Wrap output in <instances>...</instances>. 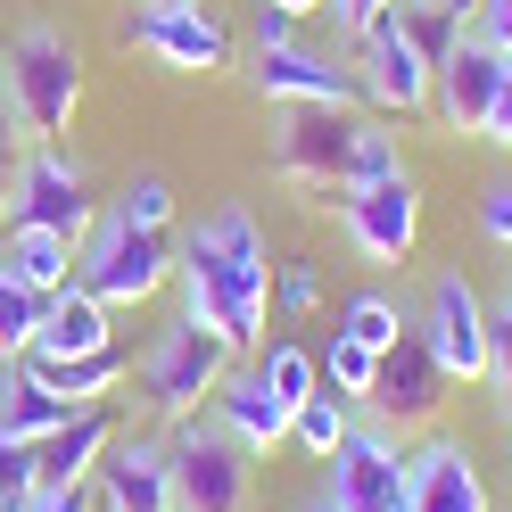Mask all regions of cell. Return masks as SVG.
<instances>
[{
    "label": "cell",
    "mask_w": 512,
    "mask_h": 512,
    "mask_svg": "<svg viewBox=\"0 0 512 512\" xmlns=\"http://www.w3.org/2000/svg\"><path fill=\"white\" fill-rule=\"evenodd\" d=\"M174 290H182V323L215 331L232 356H256L265 347V314H273V248L265 223H256L240 199L199 215L174 240Z\"/></svg>",
    "instance_id": "cell-1"
},
{
    "label": "cell",
    "mask_w": 512,
    "mask_h": 512,
    "mask_svg": "<svg viewBox=\"0 0 512 512\" xmlns=\"http://www.w3.org/2000/svg\"><path fill=\"white\" fill-rule=\"evenodd\" d=\"M273 166L290 182H306V190H356V182L397 174L405 149H397V133L380 116H356V108H281Z\"/></svg>",
    "instance_id": "cell-2"
},
{
    "label": "cell",
    "mask_w": 512,
    "mask_h": 512,
    "mask_svg": "<svg viewBox=\"0 0 512 512\" xmlns=\"http://www.w3.org/2000/svg\"><path fill=\"white\" fill-rule=\"evenodd\" d=\"M75 290H91L108 314L116 306H149L157 290H174V232H141V223H124L100 199L91 232L75 240Z\"/></svg>",
    "instance_id": "cell-3"
},
{
    "label": "cell",
    "mask_w": 512,
    "mask_h": 512,
    "mask_svg": "<svg viewBox=\"0 0 512 512\" xmlns=\"http://www.w3.org/2000/svg\"><path fill=\"white\" fill-rule=\"evenodd\" d=\"M0 91L17 100V124H25V141H58L75 124L83 108V50L58 34V25H17V42L9 58H0Z\"/></svg>",
    "instance_id": "cell-4"
},
{
    "label": "cell",
    "mask_w": 512,
    "mask_h": 512,
    "mask_svg": "<svg viewBox=\"0 0 512 512\" xmlns=\"http://www.w3.org/2000/svg\"><path fill=\"white\" fill-rule=\"evenodd\" d=\"M166 463H174V512H248L256 496V455L207 405L166 422Z\"/></svg>",
    "instance_id": "cell-5"
},
{
    "label": "cell",
    "mask_w": 512,
    "mask_h": 512,
    "mask_svg": "<svg viewBox=\"0 0 512 512\" xmlns=\"http://www.w3.org/2000/svg\"><path fill=\"white\" fill-rule=\"evenodd\" d=\"M100 199H91V166L67 157L58 141H25L17 174H9V199H0V232H58V240H83Z\"/></svg>",
    "instance_id": "cell-6"
},
{
    "label": "cell",
    "mask_w": 512,
    "mask_h": 512,
    "mask_svg": "<svg viewBox=\"0 0 512 512\" xmlns=\"http://www.w3.org/2000/svg\"><path fill=\"white\" fill-rule=\"evenodd\" d=\"M116 34L141 58H157L166 75H223V67H240L232 25H223L207 0H141V9H124Z\"/></svg>",
    "instance_id": "cell-7"
},
{
    "label": "cell",
    "mask_w": 512,
    "mask_h": 512,
    "mask_svg": "<svg viewBox=\"0 0 512 512\" xmlns=\"http://www.w3.org/2000/svg\"><path fill=\"white\" fill-rule=\"evenodd\" d=\"M347 75H356V100H364V116H380V124H413V116H430V58L413 50V34L397 25V9L389 17H372L356 42H347Z\"/></svg>",
    "instance_id": "cell-8"
},
{
    "label": "cell",
    "mask_w": 512,
    "mask_h": 512,
    "mask_svg": "<svg viewBox=\"0 0 512 512\" xmlns=\"http://www.w3.org/2000/svg\"><path fill=\"white\" fill-rule=\"evenodd\" d=\"M331 207H339V240L364 265H405L422 248V182H413V166L356 182V190H331Z\"/></svg>",
    "instance_id": "cell-9"
},
{
    "label": "cell",
    "mask_w": 512,
    "mask_h": 512,
    "mask_svg": "<svg viewBox=\"0 0 512 512\" xmlns=\"http://www.w3.org/2000/svg\"><path fill=\"white\" fill-rule=\"evenodd\" d=\"M223 372H232V347L174 314V323L149 339V356H141V397L166 413V422H182V413H199L223 389Z\"/></svg>",
    "instance_id": "cell-10"
},
{
    "label": "cell",
    "mask_w": 512,
    "mask_h": 512,
    "mask_svg": "<svg viewBox=\"0 0 512 512\" xmlns=\"http://www.w3.org/2000/svg\"><path fill=\"white\" fill-rule=\"evenodd\" d=\"M323 496L339 512H405V430H389V422L364 413V422L331 446Z\"/></svg>",
    "instance_id": "cell-11"
},
{
    "label": "cell",
    "mask_w": 512,
    "mask_h": 512,
    "mask_svg": "<svg viewBox=\"0 0 512 512\" xmlns=\"http://www.w3.org/2000/svg\"><path fill=\"white\" fill-rule=\"evenodd\" d=\"M413 331H422L430 364L446 372V389H455V380H463V389L488 380V298L471 290V273H438L422 314H413Z\"/></svg>",
    "instance_id": "cell-12"
},
{
    "label": "cell",
    "mask_w": 512,
    "mask_h": 512,
    "mask_svg": "<svg viewBox=\"0 0 512 512\" xmlns=\"http://www.w3.org/2000/svg\"><path fill=\"white\" fill-rule=\"evenodd\" d=\"M240 75L256 100L273 108H356V75H347V50H314V42H273L248 50Z\"/></svg>",
    "instance_id": "cell-13"
},
{
    "label": "cell",
    "mask_w": 512,
    "mask_h": 512,
    "mask_svg": "<svg viewBox=\"0 0 512 512\" xmlns=\"http://www.w3.org/2000/svg\"><path fill=\"white\" fill-rule=\"evenodd\" d=\"M504 75H512V58H504V50H488L479 34H463L455 50L438 58V75H430V116H438L455 141H479V133H488L496 91H504Z\"/></svg>",
    "instance_id": "cell-14"
},
{
    "label": "cell",
    "mask_w": 512,
    "mask_h": 512,
    "mask_svg": "<svg viewBox=\"0 0 512 512\" xmlns=\"http://www.w3.org/2000/svg\"><path fill=\"white\" fill-rule=\"evenodd\" d=\"M91 504L100 512H174V463L157 430H116L100 471H91Z\"/></svg>",
    "instance_id": "cell-15"
},
{
    "label": "cell",
    "mask_w": 512,
    "mask_h": 512,
    "mask_svg": "<svg viewBox=\"0 0 512 512\" xmlns=\"http://www.w3.org/2000/svg\"><path fill=\"white\" fill-rule=\"evenodd\" d=\"M405 512H496L488 479H479L471 446L430 430L422 446H405Z\"/></svg>",
    "instance_id": "cell-16"
},
{
    "label": "cell",
    "mask_w": 512,
    "mask_h": 512,
    "mask_svg": "<svg viewBox=\"0 0 512 512\" xmlns=\"http://www.w3.org/2000/svg\"><path fill=\"white\" fill-rule=\"evenodd\" d=\"M438 405H446V372L430 364L422 331H405L389 356H380V380H372L364 413H372V422H389V430H430Z\"/></svg>",
    "instance_id": "cell-17"
},
{
    "label": "cell",
    "mask_w": 512,
    "mask_h": 512,
    "mask_svg": "<svg viewBox=\"0 0 512 512\" xmlns=\"http://www.w3.org/2000/svg\"><path fill=\"white\" fill-rule=\"evenodd\" d=\"M207 413L248 446L256 463H265L273 446H290V405L265 389V372H256V364H232V372H223V389L207 397Z\"/></svg>",
    "instance_id": "cell-18"
},
{
    "label": "cell",
    "mask_w": 512,
    "mask_h": 512,
    "mask_svg": "<svg viewBox=\"0 0 512 512\" xmlns=\"http://www.w3.org/2000/svg\"><path fill=\"white\" fill-rule=\"evenodd\" d=\"M108 438H116L108 405H75L67 422H58V430L34 446V455H42V479H50V488H91V471H100Z\"/></svg>",
    "instance_id": "cell-19"
},
{
    "label": "cell",
    "mask_w": 512,
    "mask_h": 512,
    "mask_svg": "<svg viewBox=\"0 0 512 512\" xmlns=\"http://www.w3.org/2000/svg\"><path fill=\"white\" fill-rule=\"evenodd\" d=\"M100 347H116V323H108V306L91 298V290H58L50 306H42V331H34V347L25 356H100Z\"/></svg>",
    "instance_id": "cell-20"
},
{
    "label": "cell",
    "mask_w": 512,
    "mask_h": 512,
    "mask_svg": "<svg viewBox=\"0 0 512 512\" xmlns=\"http://www.w3.org/2000/svg\"><path fill=\"white\" fill-rule=\"evenodd\" d=\"M42 380L58 405H100L108 389H124V347H100V356H17Z\"/></svg>",
    "instance_id": "cell-21"
},
{
    "label": "cell",
    "mask_w": 512,
    "mask_h": 512,
    "mask_svg": "<svg viewBox=\"0 0 512 512\" xmlns=\"http://www.w3.org/2000/svg\"><path fill=\"white\" fill-rule=\"evenodd\" d=\"M75 405H58L50 389L25 364H0V438H17V446H42L58 422H67Z\"/></svg>",
    "instance_id": "cell-22"
},
{
    "label": "cell",
    "mask_w": 512,
    "mask_h": 512,
    "mask_svg": "<svg viewBox=\"0 0 512 512\" xmlns=\"http://www.w3.org/2000/svg\"><path fill=\"white\" fill-rule=\"evenodd\" d=\"M0 256L17 265V281H34L42 298H58L75 281V240H58V232H0Z\"/></svg>",
    "instance_id": "cell-23"
},
{
    "label": "cell",
    "mask_w": 512,
    "mask_h": 512,
    "mask_svg": "<svg viewBox=\"0 0 512 512\" xmlns=\"http://www.w3.org/2000/svg\"><path fill=\"white\" fill-rule=\"evenodd\" d=\"M256 372H265V389L290 405V413H298L314 389H323V364H314L306 339H265V347H256Z\"/></svg>",
    "instance_id": "cell-24"
},
{
    "label": "cell",
    "mask_w": 512,
    "mask_h": 512,
    "mask_svg": "<svg viewBox=\"0 0 512 512\" xmlns=\"http://www.w3.org/2000/svg\"><path fill=\"white\" fill-rule=\"evenodd\" d=\"M339 331H347V339H364L372 356H389V347L413 331V314H405V298H389V290H356V298L339 306Z\"/></svg>",
    "instance_id": "cell-25"
},
{
    "label": "cell",
    "mask_w": 512,
    "mask_h": 512,
    "mask_svg": "<svg viewBox=\"0 0 512 512\" xmlns=\"http://www.w3.org/2000/svg\"><path fill=\"white\" fill-rule=\"evenodd\" d=\"M347 430H356V405H347L339 389H314V397L290 413V446H298V455H314V463H331V446H339Z\"/></svg>",
    "instance_id": "cell-26"
},
{
    "label": "cell",
    "mask_w": 512,
    "mask_h": 512,
    "mask_svg": "<svg viewBox=\"0 0 512 512\" xmlns=\"http://www.w3.org/2000/svg\"><path fill=\"white\" fill-rule=\"evenodd\" d=\"M42 290H34V281H17V265H9V256H0V356H25V347H34V331H42Z\"/></svg>",
    "instance_id": "cell-27"
},
{
    "label": "cell",
    "mask_w": 512,
    "mask_h": 512,
    "mask_svg": "<svg viewBox=\"0 0 512 512\" xmlns=\"http://www.w3.org/2000/svg\"><path fill=\"white\" fill-rule=\"evenodd\" d=\"M314 364H323V389H339L347 405H364V397H372V380H380V356H372L364 339H347V331H331V347H323Z\"/></svg>",
    "instance_id": "cell-28"
},
{
    "label": "cell",
    "mask_w": 512,
    "mask_h": 512,
    "mask_svg": "<svg viewBox=\"0 0 512 512\" xmlns=\"http://www.w3.org/2000/svg\"><path fill=\"white\" fill-rule=\"evenodd\" d=\"M108 207H116L124 223H141V232H174V182H166V174H133Z\"/></svg>",
    "instance_id": "cell-29"
},
{
    "label": "cell",
    "mask_w": 512,
    "mask_h": 512,
    "mask_svg": "<svg viewBox=\"0 0 512 512\" xmlns=\"http://www.w3.org/2000/svg\"><path fill=\"white\" fill-rule=\"evenodd\" d=\"M34 488H42V455H34V446H17V438H0V512L25 504Z\"/></svg>",
    "instance_id": "cell-30"
},
{
    "label": "cell",
    "mask_w": 512,
    "mask_h": 512,
    "mask_svg": "<svg viewBox=\"0 0 512 512\" xmlns=\"http://www.w3.org/2000/svg\"><path fill=\"white\" fill-rule=\"evenodd\" d=\"M488 380L512 389V281H504V298H488Z\"/></svg>",
    "instance_id": "cell-31"
},
{
    "label": "cell",
    "mask_w": 512,
    "mask_h": 512,
    "mask_svg": "<svg viewBox=\"0 0 512 512\" xmlns=\"http://www.w3.org/2000/svg\"><path fill=\"white\" fill-rule=\"evenodd\" d=\"M273 306L281 314H314L323 306V273L314 265H273Z\"/></svg>",
    "instance_id": "cell-32"
},
{
    "label": "cell",
    "mask_w": 512,
    "mask_h": 512,
    "mask_svg": "<svg viewBox=\"0 0 512 512\" xmlns=\"http://www.w3.org/2000/svg\"><path fill=\"white\" fill-rule=\"evenodd\" d=\"M479 240L488 248H512V174H496L479 190Z\"/></svg>",
    "instance_id": "cell-33"
},
{
    "label": "cell",
    "mask_w": 512,
    "mask_h": 512,
    "mask_svg": "<svg viewBox=\"0 0 512 512\" xmlns=\"http://www.w3.org/2000/svg\"><path fill=\"white\" fill-rule=\"evenodd\" d=\"M389 9H397V0H331L323 17H331V34H339V50H347V42H356L364 25H372V17H389Z\"/></svg>",
    "instance_id": "cell-34"
},
{
    "label": "cell",
    "mask_w": 512,
    "mask_h": 512,
    "mask_svg": "<svg viewBox=\"0 0 512 512\" xmlns=\"http://www.w3.org/2000/svg\"><path fill=\"white\" fill-rule=\"evenodd\" d=\"M471 34L512 58V0H479V9H471Z\"/></svg>",
    "instance_id": "cell-35"
},
{
    "label": "cell",
    "mask_w": 512,
    "mask_h": 512,
    "mask_svg": "<svg viewBox=\"0 0 512 512\" xmlns=\"http://www.w3.org/2000/svg\"><path fill=\"white\" fill-rule=\"evenodd\" d=\"M17 157H25V124H17V100L0 91V199H9V174H17Z\"/></svg>",
    "instance_id": "cell-36"
},
{
    "label": "cell",
    "mask_w": 512,
    "mask_h": 512,
    "mask_svg": "<svg viewBox=\"0 0 512 512\" xmlns=\"http://www.w3.org/2000/svg\"><path fill=\"white\" fill-rule=\"evenodd\" d=\"M273 42H298V17H281V9L256 0V9H248V50H273Z\"/></svg>",
    "instance_id": "cell-37"
},
{
    "label": "cell",
    "mask_w": 512,
    "mask_h": 512,
    "mask_svg": "<svg viewBox=\"0 0 512 512\" xmlns=\"http://www.w3.org/2000/svg\"><path fill=\"white\" fill-rule=\"evenodd\" d=\"M9 512H100V504H91V488H50V479H42V488L25 504H9Z\"/></svg>",
    "instance_id": "cell-38"
},
{
    "label": "cell",
    "mask_w": 512,
    "mask_h": 512,
    "mask_svg": "<svg viewBox=\"0 0 512 512\" xmlns=\"http://www.w3.org/2000/svg\"><path fill=\"white\" fill-rule=\"evenodd\" d=\"M479 141L512 149V75H504V91H496V108H488V133H479Z\"/></svg>",
    "instance_id": "cell-39"
},
{
    "label": "cell",
    "mask_w": 512,
    "mask_h": 512,
    "mask_svg": "<svg viewBox=\"0 0 512 512\" xmlns=\"http://www.w3.org/2000/svg\"><path fill=\"white\" fill-rule=\"evenodd\" d=\"M265 9H281V17H298V25H306V17H323L331 0H265Z\"/></svg>",
    "instance_id": "cell-40"
},
{
    "label": "cell",
    "mask_w": 512,
    "mask_h": 512,
    "mask_svg": "<svg viewBox=\"0 0 512 512\" xmlns=\"http://www.w3.org/2000/svg\"><path fill=\"white\" fill-rule=\"evenodd\" d=\"M298 512H339V504H331V496H306V504H298Z\"/></svg>",
    "instance_id": "cell-41"
},
{
    "label": "cell",
    "mask_w": 512,
    "mask_h": 512,
    "mask_svg": "<svg viewBox=\"0 0 512 512\" xmlns=\"http://www.w3.org/2000/svg\"><path fill=\"white\" fill-rule=\"evenodd\" d=\"M504 430H512V389H504Z\"/></svg>",
    "instance_id": "cell-42"
},
{
    "label": "cell",
    "mask_w": 512,
    "mask_h": 512,
    "mask_svg": "<svg viewBox=\"0 0 512 512\" xmlns=\"http://www.w3.org/2000/svg\"><path fill=\"white\" fill-rule=\"evenodd\" d=\"M0 364H9V356H0Z\"/></svg>",
    "instance_id": "cell-43"
}]
</instances>
